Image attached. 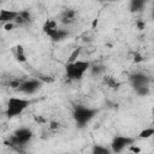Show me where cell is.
Returning a JSON list of instances; mask_svg holds the SVG:
<instances>
[{
  "mask_svg": "<svg viewBox=\"0 0 154 154\" xmlns=\"http://www.w3.org/2000/svg\"><path fill=\"white\" fill-rule=\"evenodd\" d=\"M90 63L88 60H75V61H69L65 67V73L66 77L71 81H79L84 76V73L90 70Z\"/></svg>",
  "mask_w": 154,
  "mask_h": 154,
  "instance_id": "1",
  "label": "cell"
},
{
  "mask_svg": "<svg viewBox=\"0 0 154 154\" xmlns=\"http://www.w3.org/2000/svg\"><path fill=\"white\" fill-rule=\"evenodd\" d=\"M29 105H30V100H28V99L10 97L7 101V106H6V116L8 118L17 117V116L22 114L28 108Z\"/></svg>",
  "mask_w": 154,
  "mask_h": 154,
  "instance_id": "2",
  "label": "cell"
},
{
  "mask_svg": "<svg viewBox=\"0 0 154 154\" xmlns=\"http://www.w3.org/2000/svg\"><path fill=\"white\" fill-rule=\"evenodd\" d=\"M96 109H93V108H89V107H85V106H76L75 109H73V119L75 122L77 123L78 126H84L87 125L96 114Z\"/></svg>",
  "mask_w": 154,
  "mask_h": 154,
  "instance_id": "3",
  "label": "cell"
},
{
  "mask_svg": "<svg viewBox=\"0 0 154 154\" xmlns=\"http://www.w3.org/2000/svg\"><path fill=\"white\" fill-rule=\"evenodd\" d=\"M32 138V131L28 128L17 129L10 137V144L12 146H25Z\"/></svg>",
  "mask_w": 154,
  "mask_h": 154,
  "instance_id": "4",
  "label": "cell"
},
{
  "mask_svg": "<svg viewBox=\"0 0 154 154\" xmlns=\"http://www.w3.org/2000/svg\"><path fill=\"white\" fill-rule=\"evenodd\" d=\"M135 143V138L129 137V136H116L111 143L112 152L114 153H120L123 152L126 147H130L131 144Z\"/></svg>",
  "mask_w": 154,
  "mask_h": 154,
  "instance_id": "5",
  "label": "cell"
},
{
  "mask_svg": "<svg viewBox=\"0 0 154 154\" xmlns=\"http://www.w3.org/2000/svg\"><path fill=\"white\" fill-rule=\"evenodd\" d=\"M41 87V82L38 79H26V81H23L20 83V87L18 88V90H20L22 93L24 94H28V95H31L34 93H36Z\"/></svg>",
  "mask_w": 154,
  "mask_h": 154,
  "instance_id": "6",
  "label": "cell"
},
{
  "mask_svg": "<svg viewBox=\"0 0 154 154\" xmlns=\"http://www.w3.org/2000/svg\"><path fill=\"white\" fill-rule=\"evenodd\" d=\"M129 82L131 84V87L135 89V88H138V87H142V85H149V77L143 75V73H140V72H136V73H132L130 75L129 77Z\"/></svg>",
  "mask_w": 154,
  "mask_h": 154,
  "instance_id": "7",
  "label": "cell"
},
{
  "mask_svg": "<svg viewBox=\"0 0 154 154\" xmlns=\"http://www.w3.org/2000/svg\"><path fill=\"white\" fill-rule=\"evenodd\" d=\"M42 30H43V32H45L48 37L53 38V37L55 36V34L58 32L59 26H58L57 22L51 18V19H47V20L45 22V24H43V26H42Z\"/></svg>",
  "mask_w": 154,
  "mask_h": 154,
  "instance_id": "8",
  "label": "cell"
},
{
  "mask_svg": "<svg viewBox=\"0 0 154 154\" xmlns=\"http://www.w3.org/2000/svg\"><path fill=\"white\" fill-rule=\"evenodd\" d=\"M19 12L18 11H12V10H1L0 11V22L5 23H10V22H14L16 18L18 17Z\"/></svg>",
  "mask_w": 154,
  "mask_h": 154,
  "instance_id": "9",
  "label": "cell"
},
{
  "mask_svg": "<svg viewBox=\"0 0 154 154\" xmlns=\"http://www.w3.org/2000/svg\"><path fill=\"white\" fill-rule=\"evenodd\" d=\"M60 20H61L63 24H67V25L75 23V20H76V11L73 8L64 10L61 16H60Z\"/></svg>",
  "mask_w": 154,
  "mask_h": 154,
  "instance_id": "10",
  "label": "cell"
},
{
  "mask_svg": "<svg viewBox=\"0 0 154 154\" xmlns=\"http://www.w3.org/2000/svg\"><path fill=\"white\" fill-rule=\"evenodd\" d=\"M13 55L16 58V60L18 63H25L26 61V55H25V51L24 47L22 45H17L13 49Z\"/></svg>",
  "mask_w": 154,
  "mask_h": 154,
  "instance_id": "11",
  "label": "cell"
},
{
  "mask_svg": "<svg viewBox=\"0 0 154 154\" xmlns=\"http://www.w3.org/2000/svg\"><path fill=\"white\" fill-rule=\"evenodd\" d=\"M30 20H31V14H30V12H29V11H20L19 14H18V17L16 18L14 23H16L17 25H23V24H25V23H29Z\"/></svg>",
  "mask_w": 154,
  "mask_h": 154,
  "instance_id": "12",
  "label": "cell"
},
{
  "mask_svg": "<svg viewBox=\"0 0 154 154\" xmlns=\"http://www.w3.org/2000/svg\"><path fill=\"white\" fill-rule=\"evenodd\" d=\"M148 0H130V11L131 12H141Z\"/></svg>",
  "mask_w": 154,
  "mask_h": 154,
  "instance_id": "13",
  "label": "cell"
},
{
  "mask_svg": "<svg viewBox=\"0 0 154 154\" xmlns=\"http://www.w3.org/2000/svg\"><path fill=\"white\" fill-rule=\"evenodd\" d=\"M105 83L109 87V88H112V89H118L119 87H120V83L114 78V77H111V76H105Z\"/></svg>",
  "mask_w": 154,
  "mask_h": 154,
  "instance_id": "14",
  "label": "cell"
},
{
  "mask_svg": "<svg viewBox=\"0 0 154 154\" xmlns=\"http://www.w3.org/2000/svg\"><path fill=\"white\" fill-rule=\"evenodd\" d=\"M69 36V31L67 30H65V29H60L59 28V30H58V32L55 34V36L52 38L53 41H55V42H58V41H63L64 38H66Z\"/></svg>",
  "mask_w": 154,
  "mask_h": 154,
  "instance_id": "15",
  "label": "cell"
},
{
  "mask_svg": "<svg viewBox=\"0 0 154 154\" xmlns=\"http://www.w3.org/2000/svg\"><path fill=\"white\" fill-rule=\"evenodd\" d=\"M154 136V128H146L138 134V138H149Z\"/></svg>",
  "mask_w": 154,
  "mask_h": 154,
  "instance_id": "16",
  "label": "cell"
},
{
  "mask_svg": "<svg viewBox=\"0 0 154 154\" xmlns=\"http://www.w3.org/2000/svg\"><path fill=\"white\" fill-rule=\"evenodd\" d=\"M135 93L138 95V96H147L150 90H149V85H142V87H138V88H135L134 89Z\"/></svg>",
  "mask_w": 154,
  "mask_h": 154,
  "instance_id": "17",
  "label": "cell"
},
{
  "mask_svg": "<svg viewBox=\"0 0 154 154\" xmlns=\"http://www.w3.org/2000/svg\"><path fill=\"white\" fill-rule=\"evenodd\" d=\"M109 152L111 150L108 148H106L103 146H100V144H95L93 147V153H95V154H108Z\"/></svg>",
  "mask_w": 154,
  "mask_h": 154,
  "instance_id": "18",
  "label": "cell"
},
{
  "mask_svg": "<svg viewBox=\"0 0 154 154\" xmlns=\"http://www.w3.org/2000/svg\"><path fill=\"white\" fill-rule=\"evenodd\" d=\"M90 71H91V75H96V76H99V75H101V73H103V71H105V67L103 66H90Z\"/></svg>",
  "mask_w": 154,
  "mask_h": 154,
  "instance_id": "19",
  "label": "cell"
},
{
  "mask_svg": "<svg viewBox=\"0 0 154 154\" xmlns=\"http://www.w3.org/2000/svg\"><path fill=\"white\" fill-rule=\"evenodd\" d=\"M79 53H81V48H76V49L73 51V53L70 55V60H69V61H75V60H77V57L79 55Z\"/></svg>",
  "mask_w": 154,
  "mask_h": 154,
  "instance_id": "20",
  "label": "cell"
},
{
  "mask_svg": "<svg viewBox=\"0 0 154 154\" xmlns=\"http://www.w3.org/2000/svg\"><path fill=\"white\" fill-rule=\"evenodd\" d=\"M52 131H57L58 129H59V123L58 122H54V120H52L51 123H49V126H48Z\"/></svg>",
  "mask_w": 154,
  "mask_h": 154,
  "instance_id": "21",
  "label": "cell"
},
{
  "mask_svg": "<svg viewBox=\"0 0 154 154\" xmlns=\"http://www.w3.org/2000/svg\"><path fill=\"white\" fill-rule=\"evenodd\" d=\"M134 61H135V63H141V61H143V58H142V55H141L138 52H135V53H134Z\"/></svg>",
  "mask_w": 154,
  "mask_h": 154,
  "instance_id": "22",
  "label": "cell"
},
{
  "mask_svg": "<svg viewBox=\"0 0 154 154\" xmlns=\"http://www.w3.org/2000/svg\"><path fill=\"white\" fill-rule=\"evenodd\" d=\"M4 28H5V30H7V31H10V30H13V28H14V22L5 23V24H4Z\"/></svg>",
  "mask_w": 154,
  "mask_h": 154,
  "instance_id": "23",
  "label": "cell"
},
{
  "mask_svg": "<svg viewBox=\"0 0 154 154\" xmlns=\"http://www.w3.org/2000/svg\"><path fill=\"white\" fill-rule=\"evenodd\" d=\"M136 25H137L138 30H143V29H144V26H146V23H144V22H142V20H137V22H136Z\"/></svg>",
  "mask_w": 154,
  "mask_h": 154,
  "instance_id": "24",
  "label": "cell"
},
{
  "mask_svg": "<svg viewBox=\"0 0 154 154\" xmlns=\"http://www.w3.org/2000/svg\"><path fill=\"white\" fill-rule=\"evenodd\" d=\"M130 150H131V152H135V153H140V152H141V149H140L138 147H135L134 144L130 146Z\"/></svg>",
  "mask_w": 154,
  "mask_h": 154,
  "instance_id": "25",
  "label": "cell"
},
{
  "mask_svg": "<svg viewBox=\"0 0 154 154\" xmlns=\"http://www.w3.org/2000/svg\"><path fill=\"white\" fill-rule=\"evenodd\" d=\"M34 119H35L37 123H45V119H43V118H41V117H37V116H35V117H34Z\"/></svg>",
  "mask_w": 154,
  "mask_h": 154,
  "instance_id": "26",
  "label": "cell"
},
{
  "mask_svg": "<svg viewBox=\"0 0 154 154\" xmlns=\"http://www.w3.org/2000/svg\"><path fill=\"white\" fill-rule=\"evenodd\" d=\"M97 22H99L97 19H94V20H93V28H94L95 25H97Z\"/></svg>",
  "mask_w": 154,
  "mask_h": 154,
  "instance_id": "27",
  "label": "cell"
},
{
  "mask_svg": "<svg viewBox=\"0 0 154 154\" xmlns=\"http://www.w3.org/2000/svg\"><path fill=\"white\" fill-rule=\"evenodd\" d=\"M152 17H153V19H154V5H153V12H152Z\"/></svg>",
  "mask_w": 154,
  "mask_h": 154,
  "instance_id": "28",
  "label": "cell"
}]
</instances>
